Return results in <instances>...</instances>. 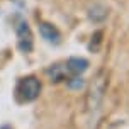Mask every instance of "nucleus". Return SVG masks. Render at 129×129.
I'll return each mask as SVG.
<instances>
[{
  "mask_svg": "<svg viewBox=\"0 0 129 129\" xmlns=\"http://www.w3.org/2000/svg\"><path fill=\"white\" fill-rule=\"evenodd\" d=\"M102 36H104L102 31H95V32H93L92 41H90V44H88V49H90L92 53H97L99 49H100V44H102Z\"/></svg>",
  "mask_w": 129,
  "mask_h": 129,
  "instance_id": "6e6552de",
  "label": "nucleus"
},
{
  "mask_svg": "<svg viewBox=\"0 0 129 129\" xmlns=\"http://www.w3.org/2000/svg\"><path fill=\"white\" fill-rule=\"evenodd\" d=\"M64 64H66L68 73H71V75H82V73H85V71L88 70V59L78 58V56L68 58V61H66Z\"/></svg>",
  "mask_w": 129,
  "mask_h": 129,
  "instance_id": "39448f33",
  "label": "nucleus"
},
{
  "mask_svg": "<svg viewBox=\"0 0 129 129\" xmlns=\"http://www.w3.org/2000/svg\"><path fill=\"white\" fill-rule=\"evenodd\" d=\"M105 90H107V75L104 71H100L93 78V82L90 85V90L87 93V107H88L90 112H97L99 110Z\"/></svg>",
  "mask_w": 129,
  "mask_h": 129,
  "instance_id": "f03ea898",
  "label": "nucleus"
},
{
  "mask_svg": "<svg viewBox=\"0 0 129 129\" xmlns=\"http://www.w3.org/2000/svg\"><path fill=\"white\" fill-rule=\"evenodd\" d=\"M66 73H68L66 64H64V66H61V64H51V66L46 70V75H48V77H49V80H51V82H54V83H58V82L64 80Z\"/></svg>",
  "mask_w": 129,
  "mask_h": 129,
  "instance_id": "423d86ee",
  "label": "nucleus"
},
{
  "mask_svg": "<svg viewBox=\"0 0 129 129\" xmlns=\"http://www.w3.org/2000/svg\"><path fill=\"white\" fill-rule=\"evenodd\" d=\"M105 17H107V9L102 4H95L88 9V19L93 22H102Z\"/></svg>",
  "mask_w": 129,
  "mask_h": 129,
  "instance_id": "0eeeda50",
  "label": "nucleus"
},
{
  "mask_svg": "<svg viewBox=\"0 0 129 129\" xmlns=\"http://www.w3.org/2000/svg\"><path fill=\"white\" fill-rule=\"evenodd\" d=\"M41 82H39L36 77H24L17 82V87H15V99L19 104H29L34 102L36 99L41 93Z\"/></svg>",
  "mask_w": 129,
  "mask_h": 129,
  "instance_id": "f257e3e1",
  "label": "nucleus"
},
{
  "mask_svg": "<svg viewBox=\"0 0 129 129\" xmlns=\"http://www.w3.org/2000/svg\"><path fill=\"white\" fill-rule=\"evenodd\" d=\"M39 34L46 43H49L53 46H58L61 43V34L56 27L49 24V22H39Z\"/></svg>",
  "mask_w": 129,
  "mask_h": 129,
  "instance_id": "20e7f679",
  "label": "nucleus"
},
{
  "mask_svg": "<svg viewBox=\"0 0 129 129\" xmlns=\"http://www.w3.org/2000/svg\"><path fill=\"white\" fill-rule=\"evenodd\" d=\"M15 36H17V48L22 53H31L34 48V36L29 24L24 19H19L15 24Z\"/></svg>",
  "mask_w": 129,
  "mask_h": 129,
  "instance_id": "7ed1b4c3",
  "label": "nucleus"
},
{
  "mask_svg": "<svg viewBox=\"0 0 129 129\" xmlns=\"http://www.w3.org/2000/svg\"><path fill=\"white\" fill-rule=\"evenodd\" d=\"M83 85H85V82L80 78V75H75L73 78H68V80H66V87L71 88V90H80Z\"/></svg>",
  "mask_w": 129,
  "mask_h": 129,
  "instance_id": "1a4fd4ad",
  "label": "nucleus"
}]
</instances>
